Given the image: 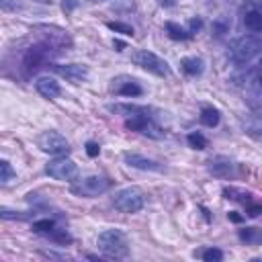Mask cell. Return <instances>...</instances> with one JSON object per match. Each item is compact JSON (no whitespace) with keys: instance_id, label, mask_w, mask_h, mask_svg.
I'll use <instances>...</instances> for the list:
<instances>
[{"instance_id":"25","label":"cell","mask_w":262,"mask_h":262,"mask_svg":"<svg viewBox=\"0 0 262 262\" xmlns=\"http://www.w3.org/2000/svg\"><path fill=\"white\" fill-rule=\"evenodd\" d=\"M246 213L250 217H258L262 213V203H246Z\"/></svg>"},{"instance_id":"1","label":"cell","mask_w":262,"mask_h":262,"mask_svg":"<svg viewBox=\"0 0 262 262\" xmlns=\"http://www.w3.org/2000/svg\"><path fill=\"white\" fill-rule=\"evenodd\" d=\"M96 246L106 258H127L129 256V244L121 229H104L102 233H98Z\"/></svg>"},{"instance_id":"6","label":"cell","mask_w":262,"mask_h":262,"mask_svg":"<svg viewBox=\"0 0 262 262\" xmlns=\"http://www.w3.org/2000/svg\"><path fill=\"white\" fill-rule=\"evenodd\" d=\"M37 145H39L41 151L51 154V156H68V154H70V141H68L61 133L51 131V129L39 133Z\"/></svg>"},{"instance_id":"10","label":"cell","mask_w":262,"mask_h":262,"mask_svg":"<svg viewBox=\"0 0 262 262\" xmlns=\"http://www.w3.org/2000/svg\"><path fill=\"white\" fill-rule=\"evenodd\" d=\"M111 90H113L117 96H127V98H133V96H141V94H143V88H141L133 78H125V76L113 80Z\"/></svg>"},{"instance_id":"21","label":"cell","mask_w":262,"mask_h":262,"mask_svg":"<svg viewBox=\"0 0 262 262\" xmlns=\"http://www.w3.org/2000/svg\"><path fill=\"white\" fill-rule=\"evenodd\" d=\"M106 27H108L111 31H115V33L125 35V37H133V27H129V25H125V23H119V20H108V23H106Z\"/></svg>"},{"instance_id":"13","label":"cell","mask_w":262,"mask_h":262,"mask_svg":"<svg viewBox=\"0 0 262 262\" xmlns=\"http://www.w3.org/2000/svg\"><path fill=\"white\" fill-rule=\"evenodd\" d=\"M106 108H108L111 113L121 115V117H127V119L137 117V115H145V113H147L145 106H137V104H129V102H115V104H108Z\"/></svg>"},{"instance_id":"31","label":"cell","mask_w":262,"mask_h":262,"mask_svg":"<svg viewBox=\"0 0 262 262\" xmlns=\"http://www.w3.org/2000/svg\"><path fill=\"white\" fill-rule=\"evenodd\" d=\"M158 2H160V4H162V6H166V8H172V6H174V4H176V2H174V0H158Z\"/></svg>"},{"instance_id":"18","label":"cell","mask_w":262,"mask_h":262,"mask_svg":"<svg viewBox=\"0 0 262 262\" xmlns=\"http://www.w3.org/2000/svg\"><path fill=\"white\" fill-rule=\"evenodd\" d=\"M219 111L217 108H213V106H205L203 111H201V123L205 125V127H217L219 125Z\"/></svg>"},{"instance_id":"14","label":"cell","mask_w":262,"mask_h":262,"mask_svg":"<svg viewBox=\"0 0 262 262\" xmlns=\"http://www.w3.org/2000/svg\"><path fill=\"white\" fill-rule=\"evenodd\" d=\"M209 170H211L215 176H219V178H227V176L231 174V170H233V164H231L229 158L217 156V158H213V160L209 162Z\"/></svg>"},{"instance_id":"29","label":"cell","mask_w":262,"mask_h":262,"mask_svg":"<svg viewBox=\"0 0 262 262\" xmlns=\"http://www.w3.org/2000/svg\"><path fill=\"white\" fill-rule=\"evenodd\" d=\"M2 10H16V4H12V0H0Z\"/></svg>"},{"instance_id":"12","label":"cell","mask_w":262,"mask_h":262,"mask_svg":"<svg viewBox=\"0 0 262 262\" xmlns=\"http://www.w3.org/2000/svg\"><path fill=\"white\" fill-rule=\"evenodd\" d=\"M35 88H37V92H39L41 96H45V98H55V96H59V84H57L53 78H49V76H39V78L35 80Z\"/></svg>"},{"instance_id":"7","label":"cell","mask_w":262,"mask_h":262,"mask_svg":"<svg viewBox=\"0 0 262 262\" xmlns=\"http://www.w3.org/2000/svg\"><path fill=\"white\" fill-rule=\"evenodd\" d=\"M45 172L55 178V180H61V182H74L76 176H78V166L74 160L66 158V156H57L55 160H51L47 166H45Z\"/></svg>"},{"instance_id":"11","label":"cell","mask_w":262,"mask_h":262,"mask_svg":"<svg viewBox=\"0 0 262 262\" xmlns=\"http://www.w3.org/2000/svg\"><path fill=\"white\" fill-rule=\"evenodd\" d=\"M123 160H125L127 166L137 168V170H145V172H160L162 170V164H158L156 160H149V158L139 156V154H133V151H125L123 154Z\"/></svg>"},{"instance_id":"34","label":"cell","mask_w":262,"mask_h":262,"mask_svg":"<svg viewBox=\"0 0 262 262\" xmlns=\"http://www.w3.org/2000/svg\"><path fill=\"white\" fill-rule=\"evenodd\" d=\"M256 6H258V10L262 12V0H256Z\"/></svg>"},{"instance_id":"30","label":"cell","mask_w":262,"mask_h":262,"mask_svg":"<svg viewBox=\"0 0 262 262\" xmlns=\"http://www.w3.org/2000/svg\"><path fill=\"white\" fill-rule=\"evenodd\" d=\"M227 217H229V221H233V223H242V215L239 213H235V211H231V213H227Z\"/></svg>"},{"instance_id":"2","label":"cell","mask_w":262,"mask_h":262,"mask_svg":"<svg viewBox=\"0 0 262 262\" xmlns=\"http://www.w3.org/2000/svg\"><path fill=\"white\" fill-rule=\"evenodd\" d=\"M260 53H262V39L256 35H244L237 41H233V45H231V59L237 66L252 61Z\"/></svg>"},{"instance_id":"32","label":"cell","mask_w":262,"mask_h":262,"mask_svg":"<svg viewBox=\"0 0 262 262\" xmlns=\"http://www.w3.org/2000/svg\"><path fill=\"white\" fill-rule=\"evenodd\" d=\"M115 47H119V49H117V51H123V47H125V45H123V43H121V41H115Z\"/></svg>"},{"instance_id":"17","label":"cell","mask_w":262,"mask_h":262,"mask_svg":"<svg viewBox=\"0 0 262 262\" xmlns=\"http://www.w3.org/2000/svg\"><path fill=\"white\" fill-rule=\"evenodd\" d=\"M244 25H246V29H250V31H254V33H260V31H262V12H260V10H250V12H246Z\"/></svg>"},{"instance_id":"15","label":"cell","mask_w":262,"mask_h":262,"mask_svg":"<svg viewBox=\"0 0 262 262\" xmlns=\"http://www.w3.org/2000/svg\"><path fill=\"white\" fill-rule=\"evenodd\" d=\"M166 33H168V37L174 39V41H186V39L192 37L190 31H186L184 27H180V25H176V23H172V20L166 23Z\"/></svg>"},{"instance_id":"4","label":"cell","mask_w":262,"mask_h":262,"mask_svg":"<svg viewBox=\"0 0 262 262\" xmlns=\"http://www.w3.org/2000/svg\"><path fill=\"white\" fill-rule=\"evenodd\" d=\"M111 188V180L104 178V176H98V174H92V176H86V178H80L72 184V192L74 194H80V196H98L102 192H106Z\"/></svg>"},{"instance_id":"26","label":"cell","mask_w":262,"mask_h":262,"mask_svg":"<svg viewBox=\"0 0 262 262\" xmlns=\"http://www.w3.org/2000/svg\"><path fill=\"white\" fill-rule=\"evenodd\" d=\"M86 154H88L90 158H96V156L100 154L98 143H96V141H86Z\"/></svg>"},{"instance_id":"33","label":"cell","mask_w":262,"mask_h":262,"mask_svg":"<svg viewBox=\"0 0 262 262\" xmlns=\"http://www.w3.org/2000/svg\"><path fill=\"white\" fill-rule=\"evenodd\" d=\"M35 2H39V4H51L53 0H35Z\"/></svg>"},{"instance_id":"20","label":"cell","mask_w":262,"mask_h":262,"mask_svg":"<svg viewBox=\"0 0 262 262\" xmlns=\"http://www.w3.org/2000/svg\"><path fill=\"white\" fill-rule=\"evenodd\" d=\"M55 229V221L53 219H39V221H33V231L37 233H51Z\"/></svg>"},{"instance_id":"16","label":"cell","mask_w":262,"mask_h":262,"mask_svg":"<svg viewBox=\"0 0 262 262\" xmlns=\"http://www.w3.org/2000/svg\"><path fill=\"white\" fill-rule=\"evenodd\" d=\"M180 66H182V70L188 74V76H199V74H203V59L201 57H182V61H180Z\"/></svg>"},{"instance_id":"23","label":"cell","mask_w":262,"mask_h":262,"mask_svg":"<svg viewBox=\"0 0 262 262\" xmlns=\"http://www.w3.org/2000/svg\"><path fill=\"white\" fill-rule=\"evenodd\" d=\"M203 260L205 262H221L223 260V252L219 248H207L203 252Z\"/></svg>"},{"instance_id":"3","label":"cell","mask_w":262,"mask_h":262,"mask_svg":"<svg viewBox=\"0 0 262 262\" xmlns=\"http://www.w3.org/2000/svg\"><path fill=\"white\" fill-rule=\"evenodd\" d=\"M145 203V194L141 188L137 186H127V188H121L115 196H113V205L117 211L121 213H137Z\"/></svg>"},{"instance_id":"35","label":"cell","mask_w":262,"mask_h":262,"mask_svg":"<svg viewBox=\"0 0 262 262\" xmlns=\"http://www.w3.org/2000/svg\"><path fill=\"white\" fill-rule=\"evenodd\" d=\"M258 82H260V86H262V70H260V74H258Z\"/></svg>"},{"instance_id":"19","label":"cell","mask_w":262,"mask_h":262,"mask_svg":"<svg viewBox=\"0 0 262 262\" xmlns=\"http://www.w3.org/2000/svg\"><path fill=\"white\" fill-rule=\"evenodd\" d=\"M186 141H188V145H190L192 149H205V147H207V139H205V135L199 133V131L188 133V135H186Z\"/></svg>"},{"instance_id":"9","label":"cell","mask_w":262,"mask_h":262,"mask_svg":"<svg viewBox=\"0 0 262 262\" xmlns=\"http://www.w3.org/2000/svg\"><path fill=\"white\" fill-rule=\"evenodd\" d=\"M53 70L61 78H66V80H70L74 84H80V82H84L88 78V68L84 63H57V66H53Z\"/></svg>"},{"instance_id":"24","label":"cell","mask_w":262,"mask_h":262,"mask_svg":"<svg viewBox=\"0 0 262 262\" xmlns=\"http://www.w3.org/2000/svg\"><path fill=\"white\" fill-rule=\"evenodd\" d=\"M239 237L244 242H256L258 239V229L256 227H246V229L239 231Z\"/></svg>"},{"instance_id":"8","label":"cell","mask_w":262,"mask_h":262,"mask_svg":"<svg viewBox=\"0 0 262 262\" xmlns=\"http://www.w3.org/2000/svg\"><path fill=\"white\" fill-rule=\"evenodd\" d=\"M49 49H51V45L29 47L27 53H25V57H23V66H25V70H27V72H33V70L41 68V66L47 61V57H49Z\"/></svg>"},{"instance_id":"22","label":"cell","mask_w":262,"mask_h":262,"mask_svg":"<svg viewBox=\"0 0 262 262\" xmlns=\"http://www.w3.org/2000/svg\"><path fill=\"white\" fill-rule=\"evenodd\" d=\"M12 178H14V170H12L10 162L0 160V182H2V184H6V182H8V180H12Z\"/></svg>"},{"instance_id":"28","label":"cell","mask_w":262,"mask_h":262,"mask_svg":"<svg viewBox=\"0 0 262 262\" xmlns=\"http://www.w3.org/2000/svg\"><path fill=\"white\" fill-rule=\"evenodd\" d=\"M201 27H203V20H201V18H192V20H190V29H188V31H190V33H196Z\"/></svg>"},{"instance_id":"27","label":"cell","mask_w":262,"mask_h":262,"mask_svg":"<svg viewBox=\"0 0 262 262\" xmlns=\"http://www.w3.org/2000/svg\"><path fill=\"white\" fill-rule=\"evenodd\" d=\"M80 0H61V10L63 12H72L76 6H78Z\"/></svg>"},{"instance_id":"5","label":"cell","mask_w":262,"mask_h":262,"mask_svg":"<svg viewBox=\"0 0 262 262\" xmlns=\"http://www.w3.org/2000/svg\"><path fill=\"white\" fill-rule=\"evenodd\" d=\"M131 59H133L139 68H143L145 72H149V74H156V76H168V74H170L168 63H166L160 55H156L154 51L137 49V51L131 53Z\"/></svg>"}]
</instances>
